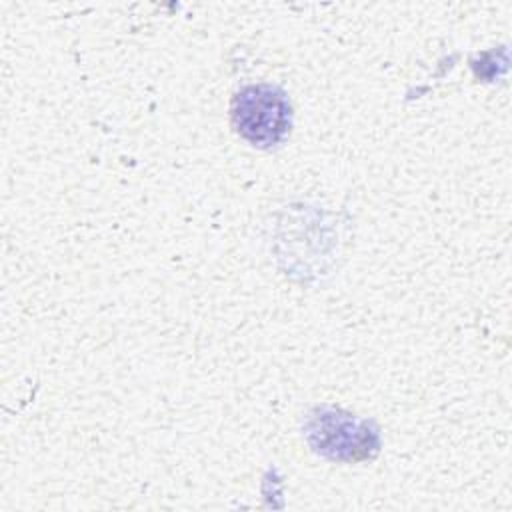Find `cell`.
<instances>
[{"mask_svg": "<svg viewBox=\"0 0 512 512\" xmlns=\"http://www.w3.org/2000/svg\"><path fill=\"white\" fill-rule=\"evenodd\" d=\"M230 120L242 140L256 148H272L288 138L292 108L278 86L250 84L234 94Z\"/></svg>", "mask_w": 512, "mask_h": 512, "instance_id": "cell-1", "label": "cell"}, {"mask_svg": "<svg viewBox=\"0 0 512 512\" xmlns=\"http://www.w3.org/2000/svg\"><path fill=\"white\" fill-rule=\"evenodd\" d=\"M316 452L332 460H362L378 450V434L366 420L338 410H318L306 428Z\"/></svg>", "mask_w": 512, "mask_h": 512, "instance_id": "cell-2", "label": "cell"}]
</instances>
